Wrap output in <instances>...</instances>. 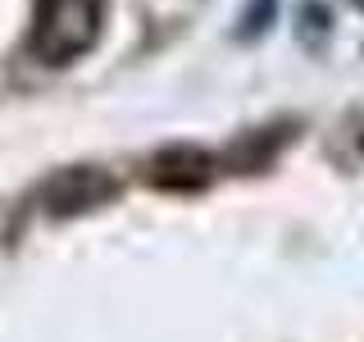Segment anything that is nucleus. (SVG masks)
Listing matches in <instances>:
<instances>
[{
  "label": "nucleus",
  "mask_w": 364,
  "mask_h": 342,
  "mask_svg": "<svg viewBox=\"0 0 364 342\" xmlns=\"http://www.w3.org/2000/svg\"><path fill=\"white\" fill-rule=\"evenodd\" d=\"M360 151H364V133H360Z\"/></svg>",
  "instance_id": "nucleus-4"
},
{
  "label": "nucleus",
  "mask_w": 364,
  "mask_h": 342,
  "mask_svg": "<svg viewBox=\"0 0 364 342\" xmlns=\"http://www.w3.org/2000/svg\"><path fill=\"white\" fill-rule=\"evenodd\" d=\"M214 174V160L200 146H164L151 160V182L164 192H196Z\"/></svg>",
  "instance_id": "nucleus-3"
},
{
  "label": "nucleus",
  "mask_w": 364,
  "mask_h": 342,
  "mask_svg": "<svg viewBox=\"0 0 364 342\" xmlns=\"http://www.w3.org/2000/svg\"><path fill=\"white\" fill-rule=\"evenodd\" d=\"M105 28V0H37L32 55L41 64H73L96 46Z\"/></svg>",
  "instance_id": "nucleus-1"
},
{
  "label": "nucleus",
  "mask_w": 364,
  "mask_h": 342,
  "mask_svg": "<svg viewBox=\"0 0 364 342\" xmlns=\"http://www.w3.org/2000/svg\"><path fill=\"white\" fill-rule=\"evenodd\" d=\"M109 197H119V178H109L105 169L96 165H73V169H60L50 182L41 187V201L50 214H82V210H96L105 205Z\"/></svg>",
  "instance_id": "nucleus-2"
}]
</instances>
